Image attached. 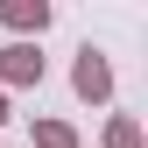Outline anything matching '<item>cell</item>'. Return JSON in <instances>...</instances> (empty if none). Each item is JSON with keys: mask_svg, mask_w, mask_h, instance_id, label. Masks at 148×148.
<instances>
[{"mask_svg": "<svg viewBox=\"0 0 148 148\" xmlns=\"http://www.w3.org/2000/svg\"><path fill=\"white\" fill-rule=\"evenodd\" d=\"M71 85H78V99H92V106H106V99H113V64H106L99 57V49H78V71H71Z\"/></svg>", "mask_w": 148, "mask_h": 148, "instance_id": "1", "label": "cell"}, {"mask_svg": "<svg viewBox=\"0 0 148 148\" xmlns=\"http://www.w3.org/2000/svg\"><path fill=\"white\" fill-rule=\"evenodd\" d=\"M7 85H42V49L35 42H7L0 49V92Z\"/></svg>", "mask_w": 148, "mask_h": 148, "instance_id": "2", "label": "cell"}, {"mask_svg": "<svg viewBox=\"0 0 148 148\" xmlns=\"http://www.w3.org/2000/svg\"><path fill=\"white\" fill-rule=\"evenodd\" d=\"M0 21H7L14 35H42L49 21H57V7H49V0H7V7H0Z\"/></svg>", "mask_w": 148, "mask_h": 148, "instance_id": "3", "label": "cell"}, {"mask_svg": "<svg viewBox=\"0 0 148 148\" xmlns=\"http://www.w3.org/2000/svg\"><path fill=\"white\" fill-rule=\"evenodd\" d=\"M28 141H35V148H78V127H71V120H35Z\"/></svg>", "mask_w": 148, "mask_h": 148, "instance_id": "4", "label": "cell"}, {"mask_svg": "<svg viewBox=\"0 0 148 148\" xmlns=\"http://www.w3.org/2000/svg\"><path fill=\"white\" fill-rule=\"evenodd\" d=\"M106 148H141V120L134 113H113L106 120Z\"/></svg>", "mask_w": 148, "mask_h": 148, "instance_id": "5", "label": "cell"}, {"mask_svg": "<svg viewBox=\"0 0 148 148\" xmlns=\"http://www.w3.org/2000/svg\"><path fill=\"white\" fill-rule=\"evenodd\" d=\"M0 127H7V92H0Z\"/></svg>", "mask_w": 148, "mask_h": 148, "instance_id": "6", "label": "cell"}]
</instances>
